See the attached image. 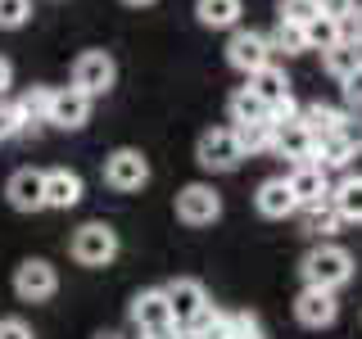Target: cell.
Returning a JSON list of instances; mask_svg holds the SVG:
<instances>
[{
    "instance_id": "1",
    "label": "cell",
    "mask_w": 362,
    "mask_h": 339,
    "mask_svg": "<svg viewBox=\"0 0 362 339\" xmlns=\"http://www.w3.org/2000/svg\"><path fill=\"white\" fill-rule=\"evenodd\" d=\"M299 276H303V285H313V290H331V294H339L349 280L358 276V263H354V254H349L344 244L317 240L308 254L299 258Z\"/></svg>"
},
{
    "instance_id": "2",
    "label": "cell",
    "mask_w": 362,
    "mask_h": 339,
    "mask_svg": "<svg viewBox=\"0 0 362 339\" xmlns=\"http://www.w3.org/2000/svg\"><path fill=\"white\" fill-rule=\"evenodd\" d=\"M118 231H113L109 222H86L73 231V240H68V254H73L77 267H109L113 258H118Z\"/></svg>"
},
{
    "instance_id": "3",
    "label": "cell",
    "mask_w": 362,
    "mask_h": 339,
    "mask_svg": "<svg viewBox=\"0 0 362 339\" xmlns=\"http://www.w3.org/2000/svg\"><path fill=\"white\" fill-rule=\"evenodd\" d=\"M118 86V64L109 50H82L73 59V90H82L86 100H100Z\"/></svg>"
},
{
    "instance_id": "4",
    "label": "cell",
    "mask_w": 362,
    "mask_h": 339,
    "mask_svg": "<svg viewBox=\"0 0 362 339\" xmlns=\"http://www.w3.org/2000/svg\"><path fill=\"white\" fill-rule=\"evenodd\" d=\"M195 163L204 167V172H213V177L235 172V167L245 163L235 131H231V127H209V131H204L199 141H195Z\"/></svg>"
},
{
    "instance_id": "5",
    "label": "cell",
    "mask_w": 362,
    "mask_h": 339,
    "mask_svg": "<svg viewBox=\"0 0 362 339\" xmlns=\"http://www.w3.org/2000/svg\"><path fill=\"white\" fill-rule=\"evenodd\" d=\"M163 299H168V312H173V321L181 326V331H190V326H195L199 316L213 308V299H209V290H204V280H195V276L168 280V285H163Z\"/></svg>"
},
{
    "instance_id": "6",
    "label": "cell",
    "mask_w": 362,
    "mask_h": 339,
    "mask_svg": "<svg viewBox=\"0 0 362 339\" xmlns=\"http://www.w3.org/2000/svg\"><path fill=\"white\" fill-rule=\"evenodd\" d=\"M105 186L118 190V195H136V190L150 186V158L141 150H132V145H122V150H113L105 158Z\"/></svg>"
},
{
    "instance_id": "7",
    "label": "cell",
    "mask_w": 362,
    "mask_h": 339,
    "mask_svg": "<svg viewBox=\"0 0 362 339\" xmlns=\"http://www.w3.org/2000/svg\"><path fill=\"white\" fill-rule=\"evenodd\" d=\"M222 218V195L209 186V181H190V186L177 190V222L181 226H213Z\"/></svg>"
},
{
    "instance_id": "8",
    "label": "cell",
    "mask_w": 362,
    "mask_h": 339,
    "mask_svg": "<svg viewBox=\"0 0 362 339\" xmlns=\"http://www.w3.org/2000/svg\"><path fill=\"white\" fill-rule=\"evenodd\" d=\"M14 294L23 303H50L59 294V271L45 258H23L14 267Z\"/></svg>"
},
{
    "instance_id": "9",
    "label": "cell",
    "mask_w": 362,
    "mask_h": 339,
    "mask_svg": "<svg viewBox=\"0 0 362 339\" xmlns=\"http://www.w3.org/2000/svg\"><path fill=\"white\" fill-rule=\"evenodd\" d=\"M226 64L235 73H258V68L272 64V45H267V32H254V28H235L226 37Z\"/></svg>"
},
{
    "instance_id": "10",
    "label": "cell",
    "mask_w": 362,
    "mask_h": 339,
    "mask_svg": "<svg viewBox=\"0 0 362 339\" xmlns=\"http://www.w3.org/2000/svg\"><path fill=\"white\" fill-rule=\"evenodd\" d=\"M294 321H299L303 331H331V326L339 321V299L331 290L303 285L299 294H294Z\"/></svg>"
},
{
    "instance_id": "11",
    "label": "cell",
    "mask_w": 362,
    "mask_h": 339,
    "mask_svg": "<svg viewBox=\"0 0 362 339\" xmlns=\"http://www.w3.org/2000/svg\"><path fill=\"white\" fill-rule=\"evenodd\" d=\"M90 105H95V100H86L82 90H73V86H54L45 122H50V127H59V131H82L86 122H90Z\"/></svg>"
},
{
    "instance_id": "12",
    "label": "cell",
    "mask_w": 362,
    "mask_h": 339,
    "mask_svg": "<svg viewBox=\"0 0 362 339\" xmlns=\"http://www.w3.org/2000/svg\"><path fill=\"white\" fill-rule=\"evenodd\" d=\"M254 208H258V218H267V222H286V218L299 213V199H294L286 177H267V181H258V190H254Z\"/></svg>"
},
{
    "instance_id": "13",
    "label": "cell",
    "mask_w": 362,
    "mask_h": 339,
    "mask_svg": "<svg viewBox=\"0 0 362 339\" xmlns=\"http://www.w3.org/2000/svg\"><path fill=\"white\" fill-rule=\"evenodd\" d=\"M272 154L290 158V163H313V150H317V136L303 127L299 118L294 122H272Z\"/></svg>"
},
{
    "instance_id": "14",
    "label": "cell",
    "mask_w": 362,
    "mask_h": 339,
    "mask_svg": "<svg viewBox=\"0 0 362 339\" xmlns=\"http://www.w3.org/2000/svg\"><path fill=\"white\" fill-rule=\"evenodd\" d=\"M5 199H9V208H18V213H41L45 208V177L37 167H18V172L5 181Z\"/></svg>"
},
{
    "instance_id": "15",
    "label": "cell",
    "mask_w": 362,
    "mask_h": 339,
    "mask_svg": "<svg viewBox=\"0 0 362 339\" xmlns=\"http://www.w3.org/2000/svg\"><path fill=\"white\" fill-rule=\"evenodd\" d=\"M41 177H45V208L68 213V208L82 203L86 186H82V177H77L73 167H50V172H41Z\"/></svg>"
},
{
    "instance_id": "16",
    "label": "cell",
    "mask_w": 362,
    "mask_h": 339,
    "mask_svg": "<svg viewBox=\"0 0 362 339\" xmlns=\"http://www.w3.org/2000/svg\"><path fill=\"white\" fill-rule=\"evenodd\" d=\"M286 181H290L294 199H299V208H308V203H322L326 195H331V172H322L317 163H294Z\"/></svg>"
},
{
    "instance_id": "17",
    "label": "cell",
    "mask_w": 362,
    "mask_h": 339,
    "mask_svg": "<svg viewBox=\"0 0 362 339\" xmlns=\"http://www.w3.org/2000/svg\"><path fill=\"white\" fill-rule=\"evenodd\" d=\"M326 203L339 213V222H362V172H344L331 186Z\"/></svg>"
},
{
    "instance_id": "18",
    "label": "cell",
    "mask_w": 362,
    "mask_h": 339,
    "mask_svg": "<svg viewBox=\"0 0 362 339\" xmlns=\"http://www.w3.org/2000/svg\"><path fill=\"white\" fill-rule=\"evenodd\" d=\"M240 14H245V0H195L199 28H213V32H235Z\"/></svg>"
},
{
    "instance_id": "19",
    "label": "cell",
    "mask_w": 362,
    "mask_h": 339,
    "mask_svg": "<svg viewBox=\"0 0 362 339\" xmlns=\"http://www.w3.org/2000/svg\"><path fill=\"white\" fill-rule=\"evenodd\" d=\"M245 86L254 90V95L263 100L267 109L276 105V100L294 95V90H290V77H286V68H281V64H267V68H258V73H249V77H245Z\"/></svg>"
},
{
    "instance_id": "20",
    "label": "cell",
    "mask_w": 362,
    "mask_h": 339,
    "mask_svg": "<svg viewBox=\"0 0 362 339\" xmlns=\"http://www.w3.org/2000/svg\"><path fill=\"white\" fill-rule=\"evenodd\" d=\"M294 218H299L303 235H313V240H335L339 226H344V222H339V213H335L326 199H322V203H308V208H299Z\"/></svg>"
},
{
    "instance_id": "21",
    "label": "cell",
    "mask_w": 362,
    "mask_h": 339,
    "mask_svg": "<svg viewBox=\"0 0 362 339\" xmlns=\"http://www.w3.org/2000/svg\"><path fill=\"white\" fill-rule=\"evenodd\" d=\"M50 95H54V86H32V90H23L18 95V122H23V131H32L37 136L45 127V113H50Z\"/></svg>"
},
{
    "instance_id": "22",
    "label": "cell",
    "mask_w": 362,
    "mask_h": 339,
    "mask_svg": "<svg viewBox=\"0 0 362 339\" xmlns=\"http://www.w3.org/2000/svg\"><path fill=\"white\" fill-rule=\"evenodd\" d=\"M344 113H349V109H335V105H322V100H313V105L299 109V122L317 136V141H322V136H335V131H339Z\"/></svg>"
},
{
    "instance_id": "23",
    "label": "cell",
    "mask_w": 362,
    "mask_h": 339,
    "mask_svg": "<svg viewBox=\"0 0 362 339\" xmlns=\"http://www.w3.org/2000/svg\"><path fill=\"white\" fill-rule=\"evenodd\" d=\"M226 113H231V127H245V122H272L267 118V105L254 95L249 86L231 90V100H226Z\"/></svg>"
},
{
    "instance_id": "24",
    "label": "cell",
    "mask_w": 362,
    "mask_h": 339,
    "mask_svg": "<svg viewBox=\"0 0 362 339\" xmlns=\"http://www.w3.org/2000/svg\"><path fill=\"white\" fill-rule=\"evenodd\" d=\"M354 150H349L339 136H322L317 141V150H313V163L322 167V172H349V163H354Z\"/></svg>"
},
{
    "instance_id": "25",
    "label": "cell",
    "mask_w": 362,
    "mask_h": 339,
    "mask_svg": "<svg viewBox=\"0 0 362 339\" xmlns=\"http://www.w3.org/2000/svg\"><path fill=\"white\" fill-rule=\"evenodd\" d=\"M358 64H362V50L354 41H335L331 50H322V68H326V77H335V82H344Z\"/></svg>"
},
{
    "instance_id": "26",
    "label": "cell",
    "mask_w": 362,
    "mask_h": 339,
    "mask_svg": "<svg viewBox=\"0 0 362 339\" xmlns=\"http://www.w3.org/2000/svg\"><path fill=\"white\" fill-rule=\"evenodd\" d=\"M267 45H272V54H286V59L308 54V37H303V28H299V23H281V18H276V28L267 32Z\"/></svg>"
},
{
    "instance_id": "27",
    "label": "cell",
    "mask_w": 362,
    "mask_h": 339,
    "mask_svg": "<svg viewBox=\"0 0 362 339\" xmlns=\"http://www.w3.org/2000/svg\"><path fill=\"white\" fill-rule=\"evenodd\" d=\"M235 131V141H240V154H267L272 150V122H245V127H231Z\"/></svg>"
},
{
    "instance_id": "28",
    "label": "cell",
    "mask_w": 362,
    "mask_h": 339,
    "mask_svg": "<svg viewBox=\"0 0 362 339\" xmlns=\"http://www.w3.org/2000/svg\"><path fill=\"white\" fill-rule=\"evenodd\" d=\"M303 37H308V50H331L335 41H344V37H339V23L331 14L308 18V23H303Z\"/></svg>"
},
{
    "instance_id": "29",
    "label": "cell",
    "mask_w": 362,
    "mask_h": 339,
    "mask_svg": "<svg viewBox=\"0 0 362 339\" xmlns=\"http://www.w3.org/2000/svg\"><path fill=\"white\" fill-rule=\"evenodd\" d=\"M322 14V0H276V18L281 23H308V18H317Z\"/></svg>"
},
{
    "instance_id": "30",
    "label": "cell",
    "mask_w": 362,
    "mask_h": 339,
    "mask_svg": "<svg viewBox=\"0 0 362 339\" xmlns=\"http://www.w3.org/2000/svg\"><path fill=\"white\" fill-rule=\"evenodd\" d=\"M226 331H231V339H267L258 312H226Z\"/></svg>"
},
{
    "instance_id": "31",
    "label": "cell",
    "mask_w": 362,
    "mask_h": 339,
    "mask_svg": "<svg viewBox=\"0 0 362 339\" xmlns=\"http://www.w3.org/2000/svg\"><path fill=\"white\" fill-rule=\"evenodd\" d=\"M32 18V0H0V32H18Z\"/></svg>"
},
{
    "instance_id": "32",
    "label": "cell",
    "mask_w": 362,
    "mask_h": 339,
    "mask_svg": "<svg viewBox=\"0 0 362 339\" xmlns=\"http://www.w3.org/2000/svg\"><path fill=\"white\" fill-rule=\"evenodd\" d=\"M339 95H344V109L349 113H362V64L344 77V82H339Z\"/></svg>"
},
{
    "instance_id": "33",
    "label": "cell",
    "mask_w": 362,
    "mask_h": 339,
    "mask_svg": "<svg viewBox=\"0 0 362 339\" xmlns=\"http://www.w3.org/2000/svg\"><path fill=\"white\" fill-rule=\"evenodd\" d=\"M339 141L349 145L354 154H362V113H344V122H339Z\"/></svg>"
},
{
    "instance_id": "34",
    "label": "cell",
    "mask_w": 362,
    "mask_h": 339,
    "mask_svg": "<svg viewBox=\"0 0 362 339\" xmlns=\"http://www.w3.org/2000/svg\"><path fill=\"white\" fill-rule=\"evenodd\" d=\"M339 37L354 41L358 50H362V5H354V14H349V18H339Z\"/></svg>"
},
{
    "instance_id": "35",
    "label": "cell",
    "mask_w": 362,
    "mask_h": 339,
    "mask_svg": "<svg viewBox=\"0 0 362 339\" xmlns=\"http://www.w3.org/2000/svg\"><path fill=\"white\" fill-rule=\"evenodd\" d=\"M9 136H23V122H18V109L0 100V141H9Z\"/></svg>"
},
{
    "instance_id": "36",
    "label": "cell",
    "mask_w": 362,
    "mask_h": 339,
    "mask_svg": "<svg viewBox=\"0 0 362 339\" xmlns=\"http://www.w3.org/2000/svg\"><path fill=\"white\" fill-rule=\"evenodd\" d=\"M0 339H32V326L23 316H0Z\"/></svg>"
},
{
    "instance_id": "37",
    "label": "cell",
    "mask_w": 362,
    "mask_h": 339,
    "mask_svg": "<svg viewBox=\"0 0 362 339\" xmlns=\"http://www.w3.org/2000/svg\"><path fill=\"white\" fill-rule=\"evenodd\" d=\"M354 5H358V0H322V14H331V18L339 23V18L354 14Z\"/></svg>"
},
{
    "instance_id": "38",
    "label": "cell",
    "mask_w": 362,
    "mask_h": 339,
    "mask_svg": "<svg viewBox=\"0 0 362 339\" xmlns=\"http://www.w3.org/2000/svg\"><path fill=\"white\" fill-rule=\"evenodd\" d=\"M9 86H14V68H9V59L0 54V95H5Z\"/></svg>"
},
{
    "instance_id": "39",
    "label": "cell",
    "mask_w": 362,
    "mask_h": 339,
    "mask_svg": "<svg viewBox=\"0 0 362 339\" xmlns=\"http://www.w3.org/2000/svg\"><path fill=\"white\" fill-rule=\"evenodd\" d=\"M122 5H132V9H145V5H154V0H122Z\"/></svg>"
},
{
    "instance_id": "40",
    "label": "cell",
    "mask_w": 362,
    "mask_h": 339,
    "mask_svg": "<svg viewBox=\"0 0 362 339\" xmlns=\"http://www.w3.org/2000/svg\"><path fill=\"white\" fill-rule=\"evenodd\" d=\"M95 339H122V335H118V331H100Z\"/></svg>"
}]
</instances>
